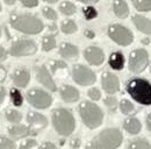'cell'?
Listing matches in <instances>:
<instances>
[{
  "mask_svg": "<svg viewBox=\"0 0 151 149\" xmlns=\"http://www.w3.org/2000/svg\"><path fill=\"white\" fill-rule=\"evenodd\" d=\"M105 104H106V106H107L111 111H115L116 107H117V100H116L115 97H111V95L106 97V98H105Z\"/></svg>",
  "mask_w": 151,
  "mask_h": 149,
  "instance_id": "obj_36",
  "label": "cell"
},
{
  "mask_svg": "<svg viewBox=\"0 0 151 149\" xmlns=\"http://www.w3.org/2000/svg\"><path fill=\"white\" fill-rule=\"evenodd\" d=\"M38 149H57V147L55 146V143H52L50 141H47V142H43Z\"/></svg>",
  "mask_w": 151,
  "mask_h": 149,
  "instance_id": "obj_39",
  "label": "cell"
},
{
  "mask_svg": "<svg viewBox=\"0 0 151 149\" xmlns=\"http://www.w3.org/2000/svg\"><path fill=\"white\" fill-rule=\"evenodd\" d=\"M114 14L120 19H126L129 15V7L124 0H114L113 1Z\"/></svg>",
  "mask_w": 151,
  "mask_h": 149,
  "instance_id": "obj_20",
  "label": "cell"
},
{
  "mask_svg": "<svg viewBox=\"0 0 151 149\" xmlns=\"http://www.w3.org/2000/svg\"><path fill=\"white\" fill-rule=\"evenodd\" d=\"M124 62H126L124 56L120 51L112 53L109 56V59H108V64L113 70H122L124 67Z\"/></svg>",
  "mask_w": 151,
  "mask_h": 149,
  "instance_id": "obj_22",
  "label": "cell"
},
{
  "mask_svg": "<svg viewBox=\"0 0 151 149\" xmlns=\"http://www.w3.org/2000/svg\"><path fill=\"white\" fill-rule=\"evenodd\" d=\"M85 36H87L88 38H93L94 37V33L93 32H91V30H85Z\"/></svg>",
  "mask_w": 151,
  "mask_h": 149,
  "instance_id": "obj_46",
  "label": "cell"
},
{
  "mask_svg": "<svg viewBox=\"0 0 151 149\" xmlns=\"http://www.w3.org/2000/svg\"><path fill=\"white\" fill-rule=\"evenodd\" d=\"M51 119L55 130L62 136H69L76 129L75 116L66 108H56L51 114Z\"/></svg>",
  "mask_w": 151,
  "mask_h": 149,
  "instance_id": "obj_4",
  "label": "cell"
},
{
  "mask_svg": "<svg viewBox=\"0 0 151 149\" xmlns=\"http://www.w3.org/2000/svg\"><path fill=\"white\" fill-rule=\"evenodd\" d=\"M9 97H11L12 104H13L14 106L19 107V106H21V105L23 104V95L21 94V92H20L17 88L11 89V91H9Z\"/></svg>",
  "mask_w": 151,
  "mask_h": 149,
  "instance_id": "obj_28",
  "label": "cell"
},
{
  "mask_svg": "<svg viewBox=\"0 0 151 149\" xmlns=\"http://www.w3.org/2000/svg\"><path fill=\"white\" fill-rule=\"evenodd\" d=\"M62 32L64 34H73L78 30V27H77V23H76L73 20H65L62 22Z\"/></svg>",
  "mask_w": 151,
  "mask_h": 149,
  "instance_id": "obj_27",
  "label": "cell"
},
{
  "mask_svg": "<svg viewBox=\"0 0 151 149\" xmlns=\"http://www.w3.org/2000/svg\"><path fill=\"white\" fill-rule=\"evenodd\" d=\"M87 94H88V97H90L93 101H98V100H100V98H101V92H100V90L96 89V88L90 89Z\"/></svg>",
  "mask_w": 151,
  "mask_h": 149,
  "instance_id": "obj_37",
  "label": "cell"
},
{
  "mask_svg": "<svg viewBox=\"0 0 151 149\" xmlns=\"http://www.w3.org/2000/svg\"><path fill=\"white\" fill-rule=\"evenodd\" d=\"M80 140L79 139H73V140H71V142H70V147L73 149H78L80 147Z\"/></svg>",
  "mask_w": 151,
  "mask_h": 149,
  "instance_id": "obj_41",
  "label": "cell"
},
{
  "mask_svg": "<svg viewBox=\"0 0 151 149\" xmlns=\"http://www.w3.org/2000/svg\"><path fill=\"white\" fill-rule=\"evenodd\" d=\"M4 1H5V4L8 5V6H12V5H14V4L17 2V0H4Z\"/></svg>",
  "mask_w": 151,
  "mask_h": 149,
  "instance_id": "obj_47",
  "label": "cell"
},
{
  "mask_svg": "<svg viewBox=\"0 0 151 149\" xmlns=\"http://www.w3.org/2000/svg\"><path fill=\"white\" fill-rule=\"evenodd\" d=\"M56 47V38L52 35H47L42 38V50L48 53Z\"/></svg>",
  "mask_w": 151,
  "mask_h": 149,
  "instance_id": "obj_25",
  "label": "cell"
},
{
  "mask_svg": "<svg viewBox=\"0 0 151 149\" xmlns=\"http://www.w3.org/2000/svg\"><path fill=\"white\" fill-rule=\"evenodd\" d=\"M9 23L14 29L29 35L38 34L44 29V23L37 17L30 14H12L9 18Z\"/></svg>",
  "mask_w": 151,
  "mask_h": 149,
  "instance_id": "obj_3",
  "label": "cell"
},
{
  "mask_svg": "<svg viewBox=\"0 0 151 149\" xmlns=\"http://www.w3.org/2000/svg\"><path fill=\"white\" fill-rule=\"evenodd\" d=\"M83 14H84V18L86 20H93L98 17V11L93 6L88 5V6H85L83 8Z\"/></svg>",
  "mask_w": 151,
  "mask_h": 149,
  "instance_id": "obj_32",
  "label": "cell"
},
{
  "mask_svg": "<svg viewBox=\"0 0 151 149\" xmlns=\"http://www.w3.org/2000/svg\"><path fill=\"white\" fill-rule=\"evenodd\" d=\"M59 93H60V98L65 103H76L80 97L79 91L71 85H63L59 90Z\"/></svg>",
  "mask_w": 151,
  "mask_h": 149,
  "instance_id": "obj_18",
  "label": "cell"
},
{
  "mask_svg": "<svg viewBox=\"0 0 151 149\" xmlns=\"http://www.w3.org/2000/svg\"><path fill=\"white\" fill-rule=\"evenodd\" d=\"M5 116H6V120L12 122V124H19L22 120V114L18 112L17 110H6L5 111Z\"/></svg>",
  "mask_w": 151,
  "mask_h": 149,
  "instance_id": "obj_26",
  "label": "cell"
},
{
  "mask_svg": "<svg viewBox=\"0 0 151 149\" xmlns=\"http://www.w3.org/2000/svg\"><path fill=\"white\" fill-rule=\"evenodd\" d=\"M120 110L123 114L126 115H130L135 112V106L132 101H129L128 99H122L120 101Z\"/></svg>",
  "mask_w": 151,
  "mask_h": 149,
  "instance_id": "obj_31",
  "label": "cell"
},
{
  "mask_svg": "<svg viewBox=\"0 0 151 149\" xmlns=\"http://www.w3.org/2000/svg\"><path fill=\"white\" fill-rule=\"evenodd\" d=\"M132 5L138 12L151 11V0H132Z\"/></svg>",
  "mask_w": 151,
  "mask_h": 149,
  "instance_id": "obj_29",
  "label": "cell"
},
{
  "mask_svg": "<svg viewBox=\"0 0 151 149\" xmlns=\"http://www.w3.org/2000/svg\"><path fill=\"white\" fill-rule=\"evenodd\" d=\"M6 77H7V70H6V68L4 65L0 64V83L5 82Z\"/></svg>",
  "mask_w": 151,
  "mask_h": 149,
  "instance_id": "obj_40",
  "label": "cell"
},
{
  "mask_svg": "<svg viewBox=\"0 0 151 149\" xmlns=\"http://www.w3.org/2000/svg\"><path fill=\"white\" fill-rule=\"evenodd\" d=\"M19 149H38V143L34 139H27L20 143Z\"/></svg>",
  "mask_w": 151,
  "mask_h": 149,
  "instance_id": "obj_34",
  "label": "cell"
},
{
  "mask_svg": "<svg viewBox=\"0 0 151 149\" xmlns=\"http://www.w3.org/2000/svg\"><path fill=\"white\" fill-rule=\"evenodd\" d=\"M132 23L135 25V27L144 33V34H148V35H151V20L145 17H142V15H134L132 17Z\"/></svg>",
  "mask_w": 151,
  "mask_h": 149,
  "instance_id": "obj_19",
  "label": "cell"
},
{
  "mask_svg": "<svg viewBox=\"0 0 151 149\" xmlns=\"http://www.w3.org/2000/svg\"><path fill=\"white\" fill-rule=\"evenodd\" d=\"M149 42H150L149 38H143V40H142V43H143V44H148Z\"/></svg>",
  "mask_w": 151,
  "mask_h": 149,
  "instance_id": "obj_48",
  "label": "cell"
},
{
  "mask_svg": "<svg viewBox=\"0 0 151 149\" xmlns=\"http://www.w3.org/2000/svg\"><path fill=\"white\" fill-rule=\"evenodd\" d=\"M126 90L135 101L141 105H151V83L139 77L130 78L126 84Z\"/></svg>",
  "mask_w": 151,
  "mask_h": 149,
  "instance_id": "obj_2",
  "label": "cell"
},
{
  "mask_svg": "<svg viewBox=\"0 0 151 149\" xmlns=\"http://www.w3.org/2000/svg\"><path fill=\"white\" fill-rule=\"evenodd\" d=\"M101 84H102V89L109 94L116 93L120 90L119 77L112 72H108V71L104 72L101 76Z\"/></svg>",
  "mask_w": 151,
  "mask_h": 149,
  "instance_id": "obj_11",
  "label": "cell"
},
{
  "mask_svg": "<svg viewBox=\"0 0 151 149\" xmlns=\"http://www.w3.org/2000/svg\"><path fill=\"white\" fill-rule=\"evenodd\" d=\"M59 11L64 15H73L77 12V7L71 1H64L59 5Z\"/></svg>",
  "mask_w": 151,
  "mask_h": 149,
  "instance_id": "obj_24",
  "label": "cell"
},
{
  "mask_svg": "<svg viewBox=\"0 0 151 149\" xmlns=\"http://www.w3.org/2000/svg\"><path fill=\"white\" fill-rule=\"evenodd\" d=\"M27 122L29 127L34 128L35 130L44 129L48 126V119L37 112H29L27 114Z\"/></svg>",
  "mask_w": 151,
  "mask_h": 149,
  "instance_id": "obj_14",
  "label": "cell"
},
{
  "mask_svg": "<svg viewBox=\"0 0 151 149\" xmlns=\"http://www.w3.org/2000/svg\"><path fill=\"white\" fill-rule=\"evenodd\" d=\"M79 114L87 128L96 129L104 121V112L92 101H83L79 105Z\"/></svg>",
  "mask_w": 151,
  "mask_h": 149,
  "instance_id": "obj_5",
  "label": "cell"
},
{
  "mask_svg": "<svg viewBox=\"0 0 151 149\" xmlns=\"http://www.w3.org/2000/svg\"><path fill=\"white\" fill-rule=\"evenodd\" d=\"M7 50L4 48V47H1L0 46V61H5L6 58H7Z\"/></svg>",
  "mask_w": 151,
  "mask_h": 149,
  "instance_id": "obj_43",
  "label": "cell"
},
{
  "mask_svg": "<svg viewBox=\"0 0 151 149\" xmlns=\"http://www.w3.org/2000/svg\"><path fill=\"white\" fill-rule=\"evenodd\" d=\"M42 14H43L44 18H47L48 20H51V21H56L57 19H58L56 11L52 9L51 7H48V6L42 8Z\"/></svg>",
  "mask_w": 151,
  "mask_h": 149,
  "instance_id": "obj_33",
  "label": "cell"
},
{
  "mask_svg": "<svg viewBox=\"0 0 151 149\" xmlns=\"http://www.w3.org/2000/svg\"><path fill=\"white\" fill-rule=\"evenodd\" d=\"M128 149H151L150 143L143 139H136L130 141Z\"/></svg>",
  "mask_w": 151,
  "mask_h": 149,
  "instance_id": "obj_30",
  "label": "cell"
},
{
  "mask_svg": "<svg viewBox=\"0 0 151 149\" xmlns=\"http://www.w3.org/2000/svg\"><path fill=\"white\" fill-rule=\"evenodd\" d=\"M149 64V54L145 49H135L129 55L128 68L132 74H141Z\"/></svg>",
  "mask_w": 151,
  "mask_h": 149,
  "instance_id": "obj_8",
  "label": "cell"
},
{
  "mask_svg": "<svg viewBox=\"0 0 151 149\" xmlns=\"http://www.w3.org/2000/svg\"><path fill=\"white\" fill-rule=\"evenodd\" d=\"M0 37H1V28H0Z\"/></svg>",
  "mask_w": 151,
  "mask_h": 149,
  "instance_id": "obj_50",
  "label": "cell"
},
{
  "mask_svg": "<svg viewBox=\"0 0 151 149\" xmlns=\"http://www.w3.org/2000/svg\"><path fill=\"white\" fill-rule=\"evenodd\" d=\"M147 126H148V129L151 132V112L148 114V118H147Z\"/></svg>",
  "mask_w": 151,
  "mask_h": 149,
  "instance_id": "obj_45",
  "label": "cell"
},
{
  "mask_svg": "<svg viewBox=\"0 0 151 149\" xmlns=\"http://www.w3.org/2000/svg\"><path fill=\"white\" fill-rule=\"evenodd\" d=\"M27 101L38 110H45L51 106L52 104V97L48 92L41 90V89H32L26 94Z\"/></svg>",
  "mask_w": 151,
  "mask_h": 149,
  "instance_id": "obj_9",
  "label": "cell"
},
{
  "mask_svg": "<svg viewBox=\"0 0 151 149\" xmlns=\"http://www.w3.org/2000/svg\"><path fill=\"white\" fill-rule=\"evenodd\" d=\"M107 34H108L111 40H113L116 44L122 46V47L130 46L134 41V35H132V30L124 26H121V25L109 26Z\"/></svg>",
  "mask_w": 151,
  "mask_h": 149,
  "instance_id": "obj_6",
  "label": "cell"
},
{
  "mask_svg": "<svg viewBox=\"0 0 151 149\" xmlns=\"http://www.w3.org/2000/svg\"><path fill=\"white\" fill-rule=\"evenodd\" d=\"M50 69L52 71V74L57 77H68L69 74V68L68 64L64 61H52L50 63Z\"/></svg>",
  "mask_w": 151,
  "mask_h": 149,
  "instance_id": "obj_21",
  "label": "cell"
},
{
  "mask_svg": "<svg viewBox=\"0 0 151 149\" xmlns=\"http://www.w3.org/2000/svg\"><path fill=\"white\" fill-rule=\"evenodd\" d=\"M5 99H6V90L5 88H0V106L4 104Z\"/></svg>",
  "mask_w": 151,
  "mask_h": 149,
  "instance_id": "obj_42",
  "label": "cell"
},
{
  "mask_svg": "<svg viewBox=\"0 0 151 149\" xmlns=\"http://www.w3.org/2000/svg\"><path fill=\"white\" fill-rule=\"evenodd\" d=\"M123 141V135L117 128H107L98 134L86 145V149H117Z\"/></svg>",
  "mask_w": 151,
  "mask_h": 149,
  "instance_id": "obj_1",
  "label": "cell"
},
{
  "mask_svg": "<svg viewBox=\"0 0 151 149\" xmlns=\"http://www.w3.org/2000/svg\"><path fill=\"white\" fill-rule=\"evenodd\" d=\"M45 2H48V4H55L57 1H59V0H44Z\"/></svg>",
  "mask_w": 151,
  "mask_h": 149,
  "instance_id": "obj_49",
  "label": "cell"
},
{
  "mask_svg": "<svg viewBox=\"0 0 151 149\" xmlns=\"http://www.w3.org/2000/svg\"><path fill=\"white\" fill-rule=\"evenodd\" d=\"M9 54L14 57H22V56H32L36 54L37 46L33 40L27 38H19L12 42L9 47Z\"/></svg>",
  "mask_w": 151,
  "mask_h": 149,
  "instance_id": "obj_7",
  "label": "cell"
},
{
  "mask_svg": "<svg viewBox=\"0 0 151 149\" xmlns=\"http://www.w3.org/2000/svg\"><path fill=\"white\" fill-rule=\"evenodd\" d=\"M20 1L24 7H28V8L36 7L38 5V0H20Z\"/></svg>",
  "mask_w": 151,
  "mask_h": 149,
  "instance_id": "obj_38",
  "label": "cell"
},
{
  "mask_svg": "<svg viewBox=\"0 0 151 149\" xmlns=\"http://www.w3.org/2000/svg\"><path fill=\"white\" fill-rule=\"evenodd\" d=\"M0 149H17L14 141L6 136H0Z\"/></svg>",
  "mask_w": 151,
  "mask_h": 149,
  "instance_id": "obj_35",
  "label": "cell"
},
{
  "mask_svg": "<svg viewBox=\"0 0 151 149\" xmlns=\"http://www.w3.org/2000/svg\"><path fill=\"white\" fill-rule=\"evenodd\" d=\"M123 128L129 134L136 135L142 130V124L137 118H128L123 122Z\"/></svg>",
  "mask_w": 151,
  "mask_h": 149,
  "instance_id": "obj_23",
  "label": "cell"
},
{
  "mask_svg": "<svg viewBox=\"0 0 151 149\" xmlns=\"http://www.w3.org/2000/svg\"><path fill=\"white\" fill-rule=\"evenodd\" d=\"M8 134L15 139V140H20V139H24L27 136H30V135H34L35 132L32 130L29 127L27 126H23V125H14V126H11L8 127Z\"/></svg>",
  "mask_w": 151,
  "mask_h": 149,
  "instance_id": "obj_15",
  "label": "cell"
},
{
  "mask_svg": "<svg viewBox=\"0 0 151 149\" xmlns=\"http://www.w3.org/2000/svg\"><path fill=\"white\" fill-rule=\"evenodd\" d=\"M36 78H37V80L45 89H48L50 91H56L57 90L55 80L52 79V77H51V74L49 72V70L44 65L37 68V70H36Z\"/></svg>",
  "mask_w": 151,
  "mask_h": 149,
  "instance_id": "obj_12",
  "label": "cell"
},
{
  "mask_svg": "<svg viewBox=\"0 0 151 149\" xmlns=\"http://www.w3.org/2000/svg\"><path fill=\"white\" fill-rule=\"evenodd\" d=\"M81 4H86V5H91V4H96L99 0H78Z\"/></svg>",
  "mask_w": 151,
  "mask_h": 149,
  "instance_id": "obj_44",
  "label": "cell"
},
{
  "mask_svg": "<svg viewBox=\"0 0 151 149\" xmlns=\"http://www.w3.org/2000/svg\"><path fill=\"white\" fill-rule=\"evenodd\" d=\"M84 56H85V59L92 64V65H95V67H99L104 63L105 61V54L104 51L98 48V47H88L85 49V53H84Z\"/></svg>",
  "mask_w": 151,
  "mask_h": 149,
  "instance_id": "obj_13",
  "label": "cell"
},
{
  "mask_svg": "<svg viewBox=\"0 0 151 149\" xmlns=\"http://www.w3.org/2000/svg\"><path fill=\"white\" fill-rule=\"evenodd\" d=\"M59 55L64 59H77L79 57V49L75 44L64 42L59 46Z\"/></svg>",
  "mask_w": 151,
  "mask_h": 149,
  "instance_id": "obj_17",
  "label": "cell"
},
{
  "mask_svg": "<svg viewBox=\"0 0 151 149\" xmlns=\"http://www.w3.org/2000/svg\"><path fill=\"white\" fill-rule=\"evenodd\" d=\"M150 72H151V67H150Z\"/></svg>",
  "mask_w": 151,
  "mask_h": 149,
  "instance_id": "obj_52",
  "label": "cell"
},
{
  "mask_svg": "<svg viewBox=\"0 0 151 149\" xmlns=\"http://www.w3.org/2000/svg\"><path fill=\"white\" fill-rule=\"evenodd\" d=\"M12 79L18 88H26L30 82V74L26 69H17L12 74Z\"/></svg>",
  "mask_w": 151,
  "mask_h": 149,
  "instance_id": "obj_16",
  "label": "cell"
},
{
  "mask_svg": "<svg viewBox=\"0 0 151 149\" xmlns=\"http://www.w3.org/2000/svg\"><path fill=\"white\" fill-rule=\"evenodd\" d=\"M1 9H2V8H1V5H0V12H1Z\"/></svg>",
  "mask_w": 151,
  "mask_h": 149,
  "instance_id": "obj_51",
  "label": "cell"
},
{
  "mask_svg": "<svg viewBox=\"0 0 151 149\" xmlns=\"http://www.w3.org/2000/svg\"><path fill=\"white\" fill-rule=\"evenodd\" d=\"M72 76L76 83L81 86H88L96 82V74L94 71H92L90 68L81 64H77L73 67Z\"/></svg>",
  "mask_w": 151,
  "mask_h": 149,
  "instance_id": "obj_10",
  "label": "cell"
}]
</instances>
